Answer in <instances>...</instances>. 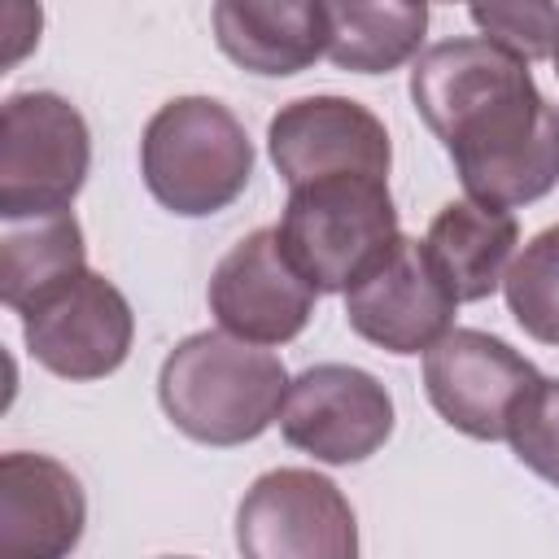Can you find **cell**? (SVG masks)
<instances>
[{"label":"cell","mask_w":559,"mask_h":559,"mask_svg":"<svg viewBox=\"0 0 559 559\" xmlns=\"http://www.w3.org/2000/svg\"><path fill=\"white\" fill-rule=\"evenodd\" d=\"M411 100L454 157L467 197L533 205L559 183V105L493 39H441L415 57Z\"/></svg>","instance_id":"6da1fadb"},{"label":"cell","mask_w":559,"mask_h":559,"mask_svg":"<svg viewBox=\"0 0 559 559\" xmlns=\"http://www.w3.org/2000/svg\"><path fill=\"white\" fill-rule=\"evenodd\" d=\"M284 362L231 332L183 336L157 376L166 419L201 445H245L262 437L284 406Z\"/></svg>","instance_id":"7a4b0ae2"},{"label":"cell","mask_w":559,"mask_h":559,"mask_svg":"<svg viewBox=\"0 0 559 559\" xmlns=\"http://www.w3.org/2000/svg\"><path fill=\"white\" fill-rule=\"evenodd\" d=\"M140 175L157 205L179 218H205L245 192L253 144L223 100L175 96L144 127Z\"/></svg>","instance_id":"3957f363"},{"label":"cell","mask_w":559,"mask_h":559,"mask_svg":"<svg viewBox=\"0 0 559 559\" xmlns=\"http://www.w3.org/2000/svg\"><path fill=\"white\" fill-rule=\"evenodd\" d=\"M280 240L319 293H345L402 236L384 175L341 170L288 188Z\"/></svg>","instance_id":"277c9868"},{"label":"cell","mask_w":559,"mask_h":559,"mask_svg":"<svg viewBox=\"0 0 559 559\" xmlns=\"http://www.w3.org/2000/svg\"><path fill=\"white\" fill-rule=\"evenodd\" d=\"M92 166V131L57 92H17L0 105V218L70 210Z\"/></svg>","instance_id":"5b68a950"},{"label":"cell","mask_w":559,"mask_h":559,"mask_svg":"<svg viewBox=\"0 0 559 559\" xmlns=\"http://www.w3.org/2000/svg\"><path fill=\"white\" fill-rule=\"evenodd\" d=\"M22 336L31 358L52 376L100 380L127 362L135 314L118 284L83 266L22 310Z\"/></svg>","instance_id":"8992f818"},{"label":"cell","mask_w":559,"mask_h":559,"mask_svg":"<svg viewBox=\"0 0 559 559\" xmlns=\"http://www.w3.org/2000/svg\"><path fill=\"white\" fill-rule=\"evenodd\" d=\"M236 546L249 559H354L358 520L336 480L310 467H275L240 498Z\"/></svg>","instance_id":"52a82bcc"},{"label":"cell","mask_w":559,"mask_h":559,"mask_svg":"<svg viewBox=\"0 0 559 559\" xmlns=\"http://www.w3.org/2000/svg\"><path fill=\"white\" fill-rule=\"evenodd\" d=\"M537 380L542 371L524 354L476 328H450L424 349V389L432 411L476 441H502L515 406Z\"/></svg>","instance_id":"ba28073f"},{"label":"cell","mask_w":559,"mask_h":559,"mask_svg":"<svg viewBox=\"0 0 559 559\" xmlns=\"http://www.w3.org/2000/svg\"><path fill=\"white\" fill-rule=\"evenodd\" d=\"M280 432L293 450L319 463H362L393 437V397L362 367L319 362L288 380Z\"/></svg>","instance_id":"9c48e42d"},{"label":"cell","mask_w":559,"mask_h":559,"mask_svg":"<svg viewBox=\"0 0 559 559\" xmlns=\"http://www.w3.org/2000/svg\"><path fill=\"white\" fill-rule=\"evenodd\" d=\"M459 297L441 280L424 240L397 236L393 249L345 288L349 328L389 349V354H424L454 328Z\"/></svg>","instance_id":"30bf717a"},{"label":"cell","mask_w":559,"mask_h":559,"mask_svg":"<svg viewBox=\"0 0 559 559\" xmlns=\"http://www.w3.org/2000/svg\"><path fill=\"white\" fill-rule=\"evenodd\" d=\"M319 288L293 266L275 227L236 240L210 275V314L223 332L253 345H284L301 336Z\"/></svg>","instance_id":"8fae6325"},{"label":"cell","mask_w":559,"mask_h":559,"mask_svg":"<svg viewBox=\"0 0 559 559\" xmlns=\"http://www.w3.org/2000/svg\"><path fill=\"white\" fill-rule=\"evenodd\" d=\"M266 148L288 188L323 175H341V170L389 179V162H393L384 122L349 96L288 100L266 127Z\"/></svg>","instance_id":"7c38bea8"},{"label":"cell","mask_w":559,"mask_h":559,"mask_svg":"<svg viewBox=\"0 0 559 559\" xmlns=\"http://www.w3.org/2000/svg\"><path fill=\"white\" fill-rule=\"evenodd\" d=\"M87 498L79 476L31 450L0 459V550L26 559H61L83 542Z\"/></svg>","instance_id":"4fadbf2b"},{"label":"cell","mask_w":559,"mask_h":559,"mask_svg":"<svg viewBox=\"0 0 559 559\" xmlns=\"http://www.w3.org/2000/svg\"><path fill=\"white\" fill-rule=\"evenodd\" d=\"M214 39L249 74H301L328 57L323 0H214Z\"/></svg>","instance_id":"5bb4252c"},{"label":"cell","mask_w":559,"mask_h":559,"mask_svg":"<svg viewBox=\"0 0 559 559\" xmlns=\"http://www.w3.org/2000/svg\"><path fill=\"white\" fill-rule=\"evenodd\" d=\"M515 214L507 205H489L476 197L441 205L424 236L441 280L459 301H485L493 288H502V275L515 258Z\"/></svg>","instance_id":"9a60e30c"},{"label":"cell","mask_w":559,"mask_h":559,"mask_svg":"<svg viewBox=\"0 0 559 559\" xmlns=\"http://www.w3.org/2000/svg\"><path fill=\"white\" fill-rule=\"evenodd\" d=\"M328 61L354 74L406 66L428 31V0H323Z\"/></svg>","instance_id":"2e32d148"},{"label":"cell","mask_w":559,"mask_h":559,"mask_svg":"<svg viewBox=\"0 0 559 559\" xmlns=\"http://www.w3.org/2000/svg\"><path fill=\"white\" fill-rule=\"evenodd\" d=\"M87 266L83 227L70 210L44 218H13L0 236V301L26 310L44 288Z\"/></svg>","instance_id":"e0dca14e"},{"label":"cell","mask_w":559,"mask_h":559,"mask_svg":"<svg viewBox=\"0 0 559 559\" xmlns=\"http://www.w3.org/2000/svg\"><path fill=\"white\" fill-rule=\"evenodd\" d=\"M502 293H507V310L533 341L559 345V223L537 231L511 258L502 275Z\"/></svg>","instance_id":"ac0fdd59"},{"label":"cell","mask_w":559,"mask_h":559,"mask_svg":"<svg viewBox=\"0 0 559 559\" xmlns=\"http://www.w3.org/2000/svg\"><path fill=\"white\" fill-rule=\"evenodd\" d=\"M485 39L524 61H542L559 44V0H467Z\"/></svg>","instance_id":"d6986e66"},{"label":"cell","mask_w":559,"mask_h":559,"mask_svg":"<svg viewBox=\"0 0 559 559\" xmlns=\"http://www.w3.org/2000/svg\"><path fill=\"white\" fill-rule=\"evenodd\" d=\"M515 459L559 489V380H537L507 424Z\"/></svg>","instance_id":"ffe728a7"},{"label":"cell","mask_w":559,"mask_h":559,"mask_svg":"<svg viewBox=\"0 0 559 559\" xmlns=\"http://www.w3.org/2000/svg\"><path fill=\"white\" fill-rule=\"evenodd\" d=\"M550 61H555V74H559V44H555V52H550Z\"/></svg>","instance_id":"44dd1931"},{"label":"cell","mask_w":559,"mask_h":559,"mask_svg":"<svg viewBox=\"0 0 559 559\" xmlns=\"http://www.w3.org/2000/svg\"><path fill=\"white\" fill-rule=\"evenodd\" d=\"M445 4H454V0H445Z\"/></svg>","instance_id":"7402d4cb"}]
</instances>
